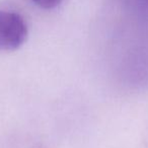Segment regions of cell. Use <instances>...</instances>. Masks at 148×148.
I'll return each mask as SVG.
<instances>
[{
    "mask_svg": "<svg viewBox=\"0 0 148 148\" xmlns=\"http://www.w3.org/2000/svg\"><path fill=\"white\" fill-rule=\"evenodd\" d=\"M27 25L17 12L0 10V51L16 50L25 42Z\"/></svg>",
    "mask_w": 148,
    "mask_h": 148,
    "instance_id": "1",
    "label": "cell"
},
{
    "mask_svg": "<svg viewBox=\"0 0 148 148\" xmlns=\"http://www.w3.org/2000/svg\"><path fill=\"white\" fill-rule=\"evenodd\" d=\"M37 6L43 9H54L58 7L64 0H32Z\"/></svg>",
    "mask_w": 148,
    "mask_h": 148,
    "instance_id": "2",
    "label": "cell"
}]
</instances>
